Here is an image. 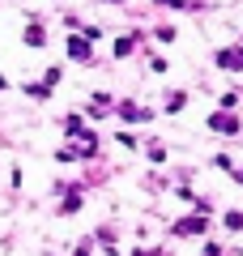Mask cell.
<instances>
[{"instance_id": "cell-1", "label": "cell", "mask_w": 243, "mask_h": 256, "mask_svg": "<svg viewBox=\"0 0 243 256\" xmlns=\"http://www.w3.org/2000/svg\"><path fill=\"white\" fill-rule=\"evenodd\" d=\"M154 111L136 107V102H120V120H128V124H141V120H150Z\"/></svg>"}, {"instance_id": "cell-2", "label": "cell", "mask_w": 243, "mask_h": 256, "mask_svg": "<svg viewBox=\"0 0 243 256\" xmlns=\"http://www.w3.org/2000/svg\"><path fill=\"white\" fill-rule=\"evenodd\" d=\"M205 226H209L205 218H184L180 226H175V235H205Z\"/></svg>"}, {"instance_id": "cell-3", "label": "cell", "mask_w": 243, "mask_h": 256, "mask_svg": "<svg viewBox=\"0 0 243 256\" xmlns=\"http://www.w3.org/2000/svg\"><path fill=\"white\" fill-rule=\"evenodd\" d=\"M209 128H214V132H239V120H234V116H214Z\"/></svg>"}, {"instance_id": "cell-4", "label": "cell", "mask_w": 243, "mask_h": 256, "mask_svg": "<svg viewBox=\"0 0 243 256\" xmlns=\"http://www.w3.org/2000/svg\"><path fill=\"white\" fill-rule=\"evenodd\" d=\"M218 64H222V68H243V52H230V47H226V52H218Z\"/></svg>"}, {"instance_id": "cell-5", "label": "cell", "mask_w": 243, "mask_h": 256, "mask_svg": "<svg viewBox=\"0 0 243 256\" xmlns=\"http://www.w3.org/2000/svg\"><path fill=\"white\" fill-rule=\"evenodd\" d=\"M68 56H72V60H90V38H72Z\"/></svg>"}, {"instance_id": "cell-6", "label": "cell", "mask_w": 243, "mask_h": 256, "mask_svg": "<svg viewBox=\"0 0 243 256\" xmlns=\"http://www.w3.org/2000/svg\"><path fill=\"white\" fill-rule=\"evenodd\" d=\"M26 43H30V47H43V30L30 26V30H26Z\"/></svg>"}, {"instance_id": "cell-7", "label": "cell", "mask_w": 243, "mask_h": 256, "mask_svg": "<svg viewBox=\"0 0 243 256\" xmlns=\"http://www.w3.org/2000/svg\"><path fill=\"white\" fill-rule=\"evenodd\" d=\"M128 52H132V38H120V43H116V56H120V60H124Z\"/></svg>"}, {"instance_id": "cell-8", "label": "cell", "mask_w": 243, "mask_h": 256, "mask_svg": "<svg viewBox=\"0 0 243 256\" xmlns=\"http://www.w3.org/2000/svg\"><path fill=\"white\" fill-rule=\"evenodd\" d=\"M226 226H230V230H243V214H226Z\"/></svg>"}, {"instance_id": "cell-9", "label": "cell", "mask_w": 243, "mask_h": 256, "mask_svg": "<svg viewBox=\"0 0 243 256\" xmlns=\"http://www.w3.org/2000/svg\"><path fill=\"white\" fill-rule=\"evenodd\" d=\"M205 256H226V252H222L218 244H209V248H205Z\"/></svg>"}, {"instance_id": "cell-10", "label": "cell", "mask_w": 243, "mask_h": 256, "mask_svg": "<svg viewBox=\"0 0 243 256\" xmlns=\"http://www.w3.org/2000/svg\"><path fill=\"white\" fill-rule=\"evenodd\" d=\"M107 4H120V0H107Z\"/></svg>"}, {"instance_id": "cell-11", "label": "cell", "mask_w": 243, "mask_h": 256, "mask_svg": "<svg viewBox=\"0 0 243 256\" xmlns=\"http://www.w3.org/2000/svg\"><path fill=\"white\" fill-rule=\"evenodd\" d=\"M239 184H243V171H239Z\"/></svg>"}]
</instances>
